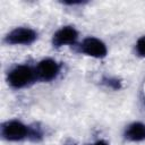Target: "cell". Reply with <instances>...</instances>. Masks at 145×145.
<instances>
[{
  "label": "cell",
  "mask_w": 145,
  "mask_h": 145,
  "mask_svg": "<svg viewBox=\"0 0 145 145\" xmlns=\"http://www.w3.org/2000/svg\"><path fill=\"white\" fill-rule=\"evenodd\" d=\"M36 78L35 68L27 65H17L7 74V83L14 89H20L29 86Z\"/></svg>",
  "instance_id": "1"
},
{
  "label": "cell",
  "mask_w": 145,
  "mask_h": 145,
  "mask_svg": "<svg viewBox=\"0 0 145 145\" xmlns=\"http://www.w3.org/2000/svg\"><path fill=\"white\" fill-rule=\"evenodd\" d=\"M32 126H27L24 122L12 119L3 122L0 128L1 137L8 142H19L26 138H31Z\"/></svg>",
  "instance_id": "2"
},
{
  "label": "cell",
  "mask_w": 145,
  "mask_h": 145,
  "mask_svg": "<svg viewBox=\"0 0 145 145\" xmlns=\"http://www.w3.org/2000/svg\"><path fill=\"white\" fill-rule=\"evenodd\" d=\"M37 32L31 27L19 26L11 29L3 39L8 45H29L37 40Z\"/></svg>",
  "instance_id": "3"
},
{
  "label": "cell",
  "mask_w": 145,
  "mask_h": 145,
  "mask_svg": "<svg viewBox=\"0 0 145 145\" xmlns=\"http://www.w3.org/2000/svg\"><path fill=\"white\" fill-rule=\"evenodd\" d=\"M60 70H61V65L57 60L51 58L41 60L35 67L36 78L44 83H49L56 79L60 74Z\"/></svg>",
  "instance_id": "4"
},
{
  "label": "cell",
  "mask_w": 145,
  "mask_h": 145,
  "mask_svg": "<svg viewBox=\"0 0 145 145\" xmlns=\"http://www.w3.org/2000/svg\"><path fill=\"white\" fill-rule=\"evenodd\" d=\"M79 51L85 56L96 59H103L108 56V48L105 43L94 36L85 37L79 44Z\"/></svg>",
  "instance_id": "5"
},
{
  "label": "cell",
  "mask_w": 145,
  "mask_h": 145,
  "mask_svg": "<svg viewBox=\"0 0 145 145\" xmlns=\"http://www.w3.org/2000/svg\"><path fill=\"white\" fill-rule=\"evenodd\" d=\"M78 40V32L71 25H66L59 28L52 35V45L56 49L62 48L65 45H72Z\"/></svg>",
  "instance_id": "6"
},
{
  "label": "cell",
  "mask_w": 145,
  "mask_h": 145,
  "mask_svg": "<svg viewBox=\"0 0 145 145\" xmlns=\"http://www.w3.org/2000/svg\"><path fill=\"white\" fill-rule=\"evenodd\" d=\"M123 137L129 142L145 140V123L139 121L129 123L123 131Z\"/></svg>",
  "instance_id": "7"
},
{
  "label": "cell",
  "mask_w": 145,
  "mask_h": 145,
  "mask_svg": "<svg viewBox=\"0 0 145 145\" xmlns=\"http://www.w3.org/2000/svg\"><path fill=\"white\" fill-rule=\"evenodd\" d=\"M102 84L113 91H119L122 88V80L113 76H104L102 78Z\"/></svg>",
  "instance_id": "8"
},
{
  "label": "cell",
  "mask_w": 145,
  "mask_h": 145,
  "mask_svg": "<svg viewBox=\"0 0 145 145\" xmlns=\"http://www.w3.org/2000/svg\"><path fill=\"white\" fill-rule=\"evenodd\" d=\"M135 50H136V53L142 57V58H145V35L140 36L136 44H135Z\"/></svg>",
  "instance_id": "9"
},
{
  "label": "cell",
  "mask_w": 145,
  "mask_h": 145,
  "mask_svg": "<svg viewBox=\"0 0 145 145\" xmlns=\"http://www.w3.org/2000/svg\"><path fill=\"white\" fill-rule=\"evenodd\" d=\"M86 1H62L63 5H68V6H75V5H83L85 3Z\"/></svg>",
  "instance_id": "10"
},
{
  "label": "cell",
  "mask_w": 145,
  "mask_h": 145,
  "mask_svg": "<svg viewBox=\"0 0 145 145\" xmlns=\"http://www.w3.org/2000/svg\"><path fill=\"white\" fill-rule=\"evenodd\" d=\"M91 145H110L108 142H105V140H103V139H100V140H96V142H94L93 144H91Z\"/></svg>",
  "instance_id": "11"
},
{
  "label": "cell",
  "mask_w": 145,
  "mask_h": 145,
  "mask_svg": "<svg viewBox=\"0 0 145 145\" xmlns=\"http://www.w3.org/2000/svg\"><path fill=\"white\" fill-rule=\"evenodd\" d=\"M142 100H143V103H144V105H145V95L142 97Z\"/></svg>",
  "instance_id": "12"
}]
</instances>
